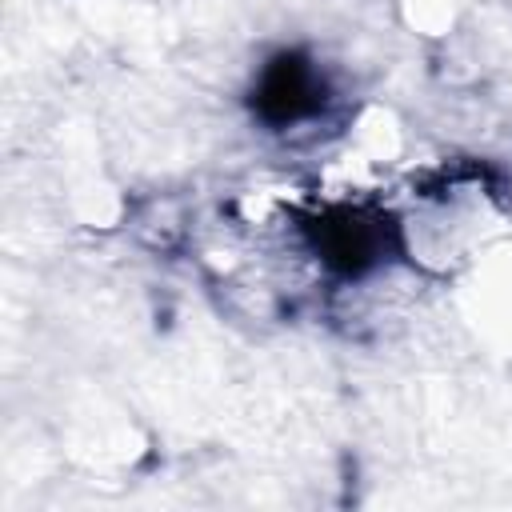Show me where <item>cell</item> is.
Masks as SVG:
<instances>
[{"label":"cell","mask_w":512,"mask_h":512,"mask_svg":"<svg viewBox=\"0 0 512 512\" xmlns=\"http://www.w3.org/2000/svg\"><path fill=\"white\" fill-rule=\"evenodd\" d=\"M372 248H376V236L360 220H332L324 228V252H328V260H336L344 268H360L372 256Z\"/></svg>","instance_id":"cell-2"},{"label":"cell","mask_w":512,"mask_h":512,"mask_svg":"<svg viewBox=\"0 0 512 512\" xmlns=\"http://www.w3.org/2000/svg\"><path fill=\"white\" fill-rule=\"evenodd\" d=\"M312 104H316V80H312L308 64H300L296 56H284L264 72V84H260V112L264 116L292 120V116L308 112Z\"/></svg>","instance_id":"cell-1"}]
</instances>
